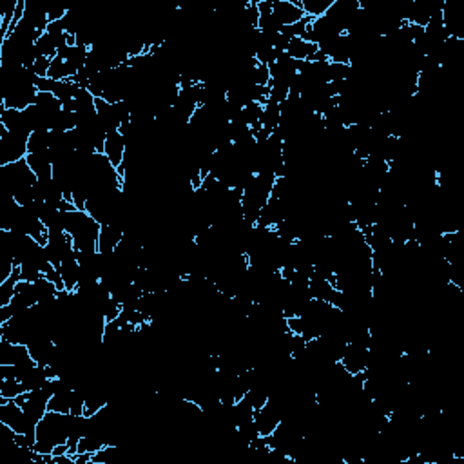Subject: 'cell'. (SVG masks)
<instances>
[{"label": "cell", "mask_w": 464, "mask_h": 464, "mask_svg": "<svg viewBox=\"0 0 464 464\" xmlns=\"http://www.w3.org/2000/svg\"><path fill=\"white\" fill-rule=\"evenodd\" d=\"M29 136L20 133H11L0 123V167L24 160L28 156Z\"/></svg>", "instance_id": "cell-1"}, {"label": "cell", "mask_w": 464, "mask_h": 464, "mask_svg": "<svg viewBox=\"0 0 464 464\" xmlns=\"http://www.w3.org/2000/svg\"><path fill=\"white\" fill-rule=\"evenodd\" d=\"M67 11H69V9H66V8H53V9H48L49 24H53V22H60V20H64V16L67 15Z\"/></svg>", "instance_id": "cell-7"}, {"label": "cell", "mask_w": 464, "mask_h": 464, "mask_svg": "<svg viewBox=\"0 0 464 464\" xmlns=\"http://www.w3.org/2000/svg\"><path fill=\"white\" fill-rule=\"evenodd\" d=\"M126 153H127V143H126V138L122 136V133L116 131V133L107 134L106 147H104V156L109 160V163L114 167V169H118V167L122 166L123 160H126Z\"/></svg>", "instance_id": "cell-4"}, {"label": "cell", "mask_w": 464, "mask_h": 464, "mask_svg": "<svg viewBox=\"0 0 464 464\" xmlns=\"http://www.w3.org/2000/svg\"><path fill=\"white\" fill-rule=\"evenodd\" d=\"M123 236H126V231L120 225H102L99 234V254H102V256H113L116 247L122 243Z\"/></svg>", "instance_id": "cell-3"}, {"label": "cell", "mask_w": 464, "mask_h": 464, "mask_svg": "<svg viewBox=\"0 0 464 464\" xmlns=\"http://www.w3.org/2000/svg\"><path fill=\"white\" fill-rule=\"evenodd\" d=\"M334 2L336 0H301V8L307 16L319 19V16H325V13L334 6Z\"/></svg>", "instance_id": "cell-6"}, {"label": "cell", "mask_w": 464, "mask_h": 464, "mask_svg": "<svg viewBox=\"0 0 464 464\" xmlns=\"http://www.w3.org/2000/svg\"><path fill=\"white\" fill-rule=\"evenodd\" d=\"M26 161H28V166L31 167V171L36 174V178H39L40 181L53 180L55 167H53V160L49 151H46V153L28 154V156H26Z\"/></svg>", "instance_id": "cell-5"}, {"label": "cell", "mask_w": 464, "mask_h": 464, "mask_svg": "<svg viewBox=\"0 0 464 464\" xmlns=\"http://www.w3.org/2000/svg\"><path fill=\"white\" fill-rule=\"evenodd\" d=\"M272 15L281 28L298 24L307 16L301 8V0H272Z\"/></svg>", "instance_id": "cell-2"}]
</instances>
